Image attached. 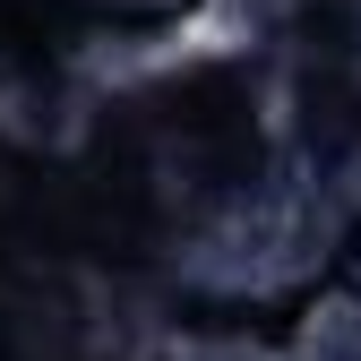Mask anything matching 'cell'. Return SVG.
I'll return each mask as SVG.
<instances>
[{
  "mask_svg": "<svg viewBox=\"0 0 361 361\" xmlns=\"http://www.w3.org/2000/svg\"><path fill=\"white\" fill-rule=\"evenodd\" d=\"M293 0H215V18L224 26H267V18H284Z\"/></svg>",
  "mask_w": 361,
  "mask_h": 361,
  "instance_id": "1",
  "label": "cell"
}]
</instances>
